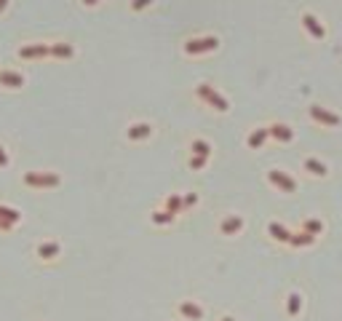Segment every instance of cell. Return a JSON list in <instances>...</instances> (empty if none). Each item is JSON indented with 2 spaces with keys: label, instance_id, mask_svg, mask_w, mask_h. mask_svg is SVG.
<instances>
[{
  "label": "cell",
  "instance_id": "6da1fadb",
  "mask_svg": "<svg viewBox=\"0 0 342 321\" xmlns=\"http://www.w3.org/2000/svg\"><path fill=\"white\" fill-rule=\"evenodd\" d=\"M0 83H3V86H5V83H11L8 89H19V86H22V75H19V73H11V70H8V73L0 75Z\"/></svg>",
  "mask_w": 342,
  "mask_h": 321
},
{
  "label": "cell",
  "instance_id": "7a4b0ae2",
  "mask_svg": "<svg viewBox=\"0 0 342 321\" xmlns=\"http://www.w3.org/2000/svg\"><path fill=\"white\" fill-rule=\"evenodd\" d=\"M0 166H5V150L0 147Z\"/></svg>",
  "mask_w": 342,
  "mask_h": 321
}]
</instances>
